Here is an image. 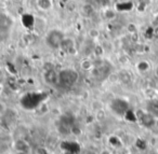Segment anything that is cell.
I'll list each match as a JSON object with an SVG mask.
<instances>
[{"instance_id":"obj_9","label":"cell","mask_w":158,"mask_h":154,"mask_svg":"<svg viewBox=\"0 0 158 154\" xmlns=\"http://www.w3.org/2000/svg\"><path fill=\"white\" fill-rule=\"evenodd\" d=\"M146 111L157 119L158 117V98H152L148 100L146 106Z\"/></svg>"},{"instance_id":"obj_3","label":"cell","mask_w":158,"mask_h":154,"mask_svg":"<svg viewBox=\"0 0 158 154\" xmlns=\"http://www.w3.org/2000/svg\"><path fill=\"white\" fill-rule=\"evenodd\" d=\"M136 117H138V121L142 124L144 127L146 128H152L156 125V117L154 115H152L147 111H142L138 110L136 111Z\"/></svg>"},{"instance_id":"obj_15","label":"cell","mask_w":158,"mask_h":154,"mask_svg":"<svg viewBox=\"0 0 158 154\" xmlns=\"http://www.w3.org/2000/svg\"><path fill=\"white\" fill-rule=\"evenodd\" d=\"M152 3V0H138L139 11H144L145 8H147Z\"/></svg>"},{"instance_id":"obj_22","label":"cell","mask_w":158,"mask_h":154,"mask_svg":"<svg viewBox=\"0 0 158 154\" xmlns=\"http://www.w3.org/2000/svg\"><path fill=\"white\" fill-rule=\"evenodd\" d=\"M104 16H105V18H107V20H110V18H113L115 16V13L113 10H105V11H104Z\"/></svg>"},{"instance_id":"obj_12","label":"cell","mask_w":158,"mask_h":154,"mask_svg":"<svg viewBox=\"0 0 158 154\" xmlns=\"http://www.w3.org/2000/svg\"><path fill=\"white\" fill-rule=\"evenodd\" d=\"M151 68V65L147 61H140L138 64H136V70L141 73H144V72H147Z\"/></svg>"},{"instance_id":"obj_16","label":"cell","mask_w":158,"mask_h":154,"mask_svg":"<svg viewBox=\"0 0 158 154\" xmlns=\"http://www.w3.org/2000/svg\"><path fill=\"white\" fill-rule=\"evenodd\" d=\"M119 79H120V81L121 82H123V83H129L130 81H131V76H130V73L129 72H127V71H121L120 73H119Z\"/></svg>"},{"instance_id":"obj_2","label":"cell","mask_w":158,"mask_h":154,"mask_svg":"<svg viewBox=\"0 0 158 154\" xmlns=\"http://www.w3.org/2000/svg\"><path fill=\"white\" fill-rule=\"evenodd\" d=\"M64 34L61 30L52 29L46 36V44L52 50H57L61 48V43L64 39Z\"/></svg>"},{"instance_id":"obj_14","label":"cell","mask_w":158,"mask_h":154,"mask_svg":"<svg viewBox=\"0 0 158 154\" xmlns=\"http://www.w3.org/2000/svg\"><path fill=\"white\" fill-rule=\"evenodd\" d=\"M123 116L126 117V120H128V121L130 122H135L138 121V117H136V113L133 112V111L131 110V109H129V110L126 112V114L123 115Z\"/></svg>"},{"instance_id":"obj_18","label":"cell","mask_w":158,"mask_h":154,"mask_svg":"<svg viewBox=\"0 0 158 154\" xmlns=\"http://www.w3.org/2000/svg\"><path fill=\"white\" fill-rule=\"evenodd\" d=\"M93 53H94V55L97 57H101L102 55L104 54L103 46H102L101 44H95V45L93 46Z\"/></svg>"},{"instance_id":"obj_7","label":"cell","mask_w":158,"mask_h":154,"mask_svg":"<svg viewBox=\"0 0 158 154\" xmlns=\"http://www.w3.org/2000/svg\"><path fill=\"white\" fill-rule=\"evenodd\" d=\"M61 49L62 51L66 52L67 54H75L76 53V45H75V41L73 38H64L63 41L61 43Z\"/></svg>"},{"instance_id":"obj_8","label":"cell","mask_w":158,"mask_h":154,"mask_svg":"<svg viewBox=\"0 0 158 154\" xmlns=\"http://www.w3.org/2000/svg\"><path fill=\"white\" fill-rule=\"evenodd\" d=\"M14 149L19 152H26V153H28L31 151V145L24 139H16L14 141Z\"/></svg>"},{"instance_id":"obj_26","label":"cell","mask_w":158,"mask_h":154,"mask_svg":"<svg viewBox=\"0 0 158 154\" xmlns=\"http://www.w3.org/2000/svg\"><path fill=\"white\" fill-rule=\"evenodd\" d=\"M7 107H6V105L3 104L2 101H0V115H3L5 114V112L7 111Z\"/></svg>"},{"instance_id":"obj_31","label":"cell","mask_w":158,"mask_h":154,"mask_svg":"<svg viewBox=\"0 0 158 154\" xmlns=\"http://www.w3.org/2000/svg\"><path fill=\"white\" fill-rule=\"evenodd\" d=\"M14 1H18V2H19V1H22V0H14Z\"/></svg>"},{"instance_id":"obj_1","label":"cell","mask_w":158,"mask_h":154,"mask_svg":"<svg viewBox=\"0 0 158 154\" xmlns=\"http://www.w3.org/2000/svg\"><path fill=\"white\" fill-rule=\"evenodd\" d=\"M79 74L74 69H63L59 73V85L63 87H70L78 81Z\"/></svg>"},{"instance_id":"obj_4","label":"cell","mask_w":158,"mask_h":154,"mask_svg":"<svg viewBox=\"0 0 158 154\" xmlns=\"http://www.w3.org/2000/svg\"><path fill=\"white\" fill-rule=\"evenodd\" d=\"M110 109L116 113L117 115H125L126 112L129 110V104L125 99L116 98L110 102Z\"/></svg>"},{"instance_id":"obj_20","label":"cell","mask_w":158,"mask_h":154,"mask_svg":"<svg viewBox=\"0 0 158 154\" xmlns=\"http://www.w3.org/2000/svg\"><path fill=\"white\" fill-rule=\"evenodd\" d=\"M127 30L129 31L130 34H136V31H138V28H136V25L133 24V23H130V24L127 25Z\"/></svg>"},{"instance_id":"obj_28","label":"cell","mask_w":158,"mask_h":154,"mask_svg":"<svg viewBox=\"0 0 158 154\" xmlns=\"http://www.w3.org/2000/svg\"><path fill=\"white\" fill-rule=\"evenodd\" d=\"M15 154H28V153H26V152H19V151H16Z\"/></svg>"},{"instance_id":"obj_23","label":"cell","mask_w":158,"mask_h":154,"mask_svg":"<svg viewBox=\"0 0 158 154\" xmlns=\"http://www.w3.org/2000/svg\"><path fill=\"white\" fill-rule=\"evenodd\" d=\"M95 117H97V120H100V121L103 120L104 117H105V113H104V111L102 110V109L99 111H97V112H95Z\"/></svg>"},{"instance_id":"obj_10","label":"cell","mask_w":158,"mask_h":154,"mask_svg":"<svg viewBox=\"0 0 158 154\" xmlns=\"http://www.w3.org/2000/svg\"><path fill=\"white\" fill-rule=\"evenodd\" d=\"M81 13L86 18H90L94 14V7H93L92 3L86 2L84 6L81 7Z\"/></svg>"},{"instance_id":"obj_19","label":"cell","mask_w":158,"mask_h":154,"mask_svg":"<svg viewBox=\"0 0 158 154\" xmlns=\"http://www.w3.org/2000/svg\"><path fill=\"white\" fill-rule=\"evenodd\" d=\"M88 36L91 38V39H97V38H99V36H100V30L98 28H95V27L90 28L88 30Z\"/></svg>"},{"instance_id":"obj_29","label":"cell","mask_w":158,"mask_h":154,"mask_svg":"<svg viewBox=\"0 0 158 154\" xmlns=\"http://www.w3.org/2000/svg\"><path fill=\"white\" fill-rule=\"evenodd\" d=\"M155 73H156V76L158 77V66L156 67V69H155Z\"/></svg>"},{"instance_id":"obj_13","label":"cell","mask_w":158,"mask_h":154,"mask_svg":"<svg viewBox=\"0 0 158 154\" xmlns=\"http://www.w3.org/2000/svg\"><path fill=\"white\" fill-rule=\"evenodd\" d=\"M93 67H94V64L92 63V61H90V59H88V58L84 59V61H81V63H80V68H81L82 70H86V71L91 70Z\"/></svg>"},{"instance_id":"obj_6","label":"cell","mask_w":158,"mask_h":154,"mask_svg":"<svg viewBox=\"0 0 158 154\" xmlns=\"http://www.w3.org/2000/svg\"><path fill=\"white\" fill-rule=\"evenodd\" d=\"M44 82H46L47 84L52 85V86L59 85V73H57L54 69L44 71Z\"/></svg>"},{"instance_id":"obj_5","label":"cell","mask_w":158,"mask_h":154,"mask_svg":"<svg viewBox=\"0 0 158 154\" xmlns=\"http://www.w3.org/2000/svg\"><path fill=\"white\" fill-rule=\"evenodd\" d=\"M13 25V21L8 14L0 13V34H7Z\"/></svg>"},{"instance_id":"obj_25","label":"cell","mask_w":158,"mask_h":154,"mask_svg":"<svg viewBox=\"0 0 158 154\" xmlns=\"http://www.w3.org/2000/svg\"><path fill=\"white\" fill-rule=\"evenodd\" d=\"M154 31H155V28L148 27V28H147V31L145 33V37L146 38H153L154 37Z\"/></svg>"},{"instance_id":"obj_21","label":"cell","mask_w":158,"mask_h":154,"mask_svg":"<svg viewBox=\"0 0 158 154\" xmlns=\"http://www.w3.org/2000/svg\"><path fill=\"white\" fill-rule=\"evenodd\" d=\"M136 147L141 150H145L146 149V142H145V140H143V139H138V141H136Z\"/></svg>"},{"instance_id":"obj_27","label":"cell","mask_w":158,"mask_h":154,"mask_svg":"<svg viewBox=\"0 0 158 154\" xmlns=\"http://www.w3.org/2000/svg\"><path fill=\"white\" fill-rule=\"evenodd\" d=\"M87 2H89V3H92L93 5V2H98V1H100V0H86Z\"/></svg>"},{"instance_id":"obj_24","label":"cell","mask_w":158,"mask_h":154,"mask_svg":"<svg viewBox=\"0 0 158 154\" xmlns=\"http://www.w3.org/2000/svg\"><path fill=\"white\" fill-rule=\"evenodd\" d=\"M92 108H93V110H95V112H97V111H99V110H101V109H102L101 102H100L99 100H95V101H93L92 102Z\"/></svg>"},{"instance_id":"obj_17","label":"cell","mask_w":158,"mask_h":154,"mask_svg":"<svg viewBox=\"0 0 158 154\" xmlns=\"http://www.w3.org/2000/svg\"><path fill=\"white\" fill-rule=\"evenodd\" d=\"M132 7H133L132 3L123 2V3H119V5L117 6V9H118L119 11H130V10L132 9Z\"/></svg>"},{"instance_id":"obj_30","label":"cell","mask_w":158,"mask_h":154,"mask_svg":"<svg viewBox=\"0 0 158 154\" xmlns=\"http://www.w3.org/2000/svg\"><path fill=\"white\" fill-rule=\"evenodd\" d=\"M86 154H95V153H93V152H91V151H89V152H87Z\"/></svg>"},{"instance_id":"obj_11","label":"cell","mask_w":158,"mask_h":154,"mask_svg":"<svg viewBox=\"0 0 158 154\" xmlns=\"http://www.w3.org/2000/svg\"><path fill=\"white\" fill-rule=\"evenodd\" d=\"M37 7L41 11H49L53 8L52 0H37Z\"/></svg>"}]
</instances>
